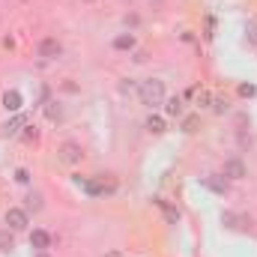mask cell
<instances>
[{"label":"cell","instance_id":"6da1fadb","mask_svg":"<svg viewBox=\"0 0 257 257\" xmlns=\"http://www.w3.org/2000/svg\"><path fill=\"white\" fill-rule=\"evenodd\" d=\"M135 93H138L141 105H147L150 111H156V108L165 105V99H168V90H165V81H162V78H147V81H141Z\"/></svg>","mask_w":257,"mask_h":257},{"label":"cell","instance_id":"7a4b0ae2","mask_svg":"<svg viewBox=\"0 0 257 257\" xmlns=\"http://www.w3.org/2000/svg\"><path fill=\"white\" fill-rule=\"evenodd\" d=\"M72 183L87 194V197H105V194L117 192V180H114V177L105 180V177H81V174H75Z\"/></svg>","mask_w":257,"mask_h":257},{"label":"cell","instance_id":"3957f363","mask_svg":"<svg viewBox=\"0 0 257 257\" xmlns=\"http://www.w3.org/2000/svg\"><path fill=\"white\" fill-rule=\"evenodd\" d=\"M36 57H42V60H57V57H63V42H60L57 36H42V39L36 42Z\"/></svg>","mask_w":257,"mask_h":257},{"label":"cell","instance_id":"277c9868","mask_svg":"<svg viewBox=\"0 0 257 257\" xmlns=\"http://www.w3.org/2000/svg\"><path fill=\"white\" fill-rule=\"evenodd\" d=\"M3 221H6V224H9V230H15V233L30 230V212H27L24 206H9V209H6V215H3Z\"/></svg>","mask_w":257,"mask_h":257},{"label":"cell","instance_id":"5b68a950","mask_svg":"<svg viewBox=\"0 0 257 257\" xmlns=\"http://www.w3.org/2000/svg\"><path fill=\"white\" fill-rule=\"evenodd\" d=\"M57 162H63V165H81V162H84L81 144H78V141H63V144L57 147Z\"/></svg>","mask_w":257,"mask_h":257},{"label":"cell","instance_id":"8992f818","mask_svg":"<svg viewBox=\"0 0 257 257\" xmlns=\"http://www.w3.org/2000/svg\"><path fill=\"white\" fill-rule=\"evenodd\" d=\"M221 174H224L230 183H239V180H245V177H248V165H245L239 156H230V159H224Z\"/></svg>","mask_w":257,"mask_h":257},{"label":"cell","instance_id":"52a82bcc","mask_svg":"<svg viewBox=\"0 0 257 257\" xmlns=\"http://www.w3.org/2000/svg\"><path fill=\"white\" fill-rule=\"evenodd\" d=\"M200 186L209 189L212 194H221V197L230 192V180L224 174H206V177H200Z\"/></svg>","mask_w":257,"mask_h":257},{"label":"cell","instance_id":"ba28073f","mask_svg":"<svg viewBox=\"0 0 257 257\" xmlns=\"http://www.w3.org/2000/svg\"><path fill=\"white\" fill-rule=\"evenodd\" d=\"M221 224H224V227H230V230H242V227H248V224H251V218H248L245 212L224 209V212H221Z\"/></svg>","mask_w":257,"mask_h":257},{"label":"cell","instance_id":"9c48e42d","mask_svg":"<svg viewBox=\"0 0 257 257\" xmlns=\"http://www.w3.org/2000/svg\"><path fill=\"white\" fill-rule=\"evenodd\" d=\"M0 105H3L6 114H18V111L24 108V96H21V90H6V93L0 96Z\"/></svg>","mask_w":257,"mask_h":257},{"label":"cell","instance_id":"30bf717a","mask_svg":"<svg viewBox=\"0 0 257 257\" xmlns=\"http://www.w3.org/2000/svg\"><path fill=\"white\" fill-rule=\"evenodd\" d=\"M51 239H54V236H51L45 227H33V230H30V248H33V251H48V248H51Z\"/></svg>","mask_w":257,"mask_h":257},{"label":"cell","instance_id":"8fae6325","mask_svg":"<svg viewBox=\"0 0 257 257\" xmlns=\"http://www.w3.org/2000/svg\"><path fill=\"white\" fill-rule=\"evenodd\" d=\"M42 111H45V120L48 123H63V117H66V111H63V102L60 99H45V105H42Z\"/></svg>","mask_w":257,"mask_h":257},{"label":"cell","instance_id":"7c38bea8","mask_svg":"<svg viewBox=\"0 0 257 257\" xmlns=\"http://www.w3.org/2000/svg\"><path fill=\"white\" fill-rule=\"evenodd\" d=\"M153 203L162 209V215H165V221H168V224H180V218H183V215H180V209H177L171 200H165V197H153Z\"/></svg>","mask_w":257,"mask_h":257},{"label":"cell","instance_id":"4fadbf2b","mask_svg":"<svg viewBox=\"0 0 257 257\" xmlns=\"http://www.w3.org/2000/svg\"><path fill=\"white\" fill-rule=\"evenodd\" d=\"M111 48H114V51H135V48H138V39H135L132 30H128V33H117V36L111 39Z\"/></svg>","mask_w":257,"mask_h":257},{"label":"cell","instance_id":"5bb4252c","mask_svg":"<svg viewBox=\"0 0 257 257\" xmlns=\"http://www.w3.org/2000/svg\"><path fill=\"white\" fill-rule=\"evenodd\" d=\"M24 209H27V212H33V215H36V212H42V209H45V194L36 192V189H33V192H27V197H24Z\"/></svg>","mask_w":257,"mask_h":257},{"label":"cell","instance_id":"9a60e30c","mask_svg":"<svg viewBox=\"0 0 257 257\" xmlns=\"http://www.w3.org/2000/svg\"><path fill=\"white\" fill-rule=\"evenodd\" d=\"M24 126H27V117H24V114H12V117L3 123V135L15 138V135H18V132H21Z\"/></svg>","mask_w":257,"mask_h":257},{"label":"cell","instance_id":"2e32d148","mask_svg":"<svg viewBox=\"0 0 257 257\" xmlns=\"http://www.w3.org/2000/svg\"><path fill=\"white\" fill-rule=\"evenodd\" d=\"M165 114L180 120V117L186 114V108H183V96H171V99H165Z\"/></svg>","mask_w":257,"mask_h":257},{"label":"cell","instance_id":"e0dca14e","mask_svg":"<svg viewBox=\"0 0 257 257\" xmlns=\"http://www.w3.org/2000/svg\"><path fill=\"white\" fill-rule=\"evenodd\" d=\"M0 251L3 254H12L15 251V230H0Z\"/></svg>","mask_w":257,"mask_h":257},{"label":"cell","instance_id":"ac0fdd59","mask_svg":"<svg viewBox=\"0 0 257 257\" xmlns=\"http://www.w3.org/2000/svg\"><path fill=\"white\" fill-rule=\"evenodd\" d=\"M144 128H147L150 135H162V132H165V117H159V114H150V117L144 120Z\"/></svg>","mask_w":257,"mask_h":257},{"label":"cell","instance_id":"d6986e66","mask_svg":"<svg viewBox=\"0 0 257 257\" xmlns=\"http://www.w3.org/2000/svg\"><path fill=\"white\" fill-rule=\"evenodd\" d=\"M209 108H212V114H227L230 111V102H227V96H215L212 93V105Z\"/></svg>","mask_w":257,"mask_h":257},{"label":"cell","instance_id":"ffe728a7","mask_svg":"<svg viewBox=\"0 0 257 257\" xmlns=\"http://www.w3.org/2000/svg\"><path fill=\"white\" fill-rule=\"evenodd\" d=\"M15 183H18V186H30V183H33L30 168H15Z\"/></svg>","mask_w":257,"mask_h":257},{"label":"cell","instance_id":"44dd1931","mask_svg":"<svg viewBox=\"0 0 257 257\" xmlns=\"http://www.w3.org/2000/svg\"><path fill=\"white\" fill-rule=\"evenodd\" d=\"M194 105H197V111L209 108V105H212V93H209V90H200V93H197V99H194Z\"/></svg>","mask_w":257,"mask_h":257},{"label":"cell","instance_id":"7402d4cb","mask_svg":"<svg viewBox=\"0 0 257 257\" xmlns=\"http://www.w3.org/2000/svg\"><path fill=\"white\" fill-rule=\"evenodd\" d=\"M245 39H248V42L257 48V18H251V21L245 24Z\"/></svg>","mask_w":257,"mask_h":257},{"label":"cell","instance_id":"603a6c76","mask_svg":"<svg viewBox=\"0 0 257 257\" xmlns=\"http://www.w3.org/2000/svg\"><path fill=\"white\" fill-rule=\"evenodd\" d=\"M236 93H239L242 99H254V96H257V87H254V84H239V87H236Z\"/></svg>","mask_w":257,"mask_h":257},{"label":"cell","instance_id":"cb8c5ba5","mask_svg":"<svg viewBox=\"0 0 257 257\" xmlns=\"http://www.w3.org/2000/svg\"><path fill=\"white\" fill-rule=\"evenodd\" d=\"M194 128H197V114H189L183 120V132H194Z\"/></svg>","mask_w":257,"mask_h":257},{"label":"cell","instance_id":"d4e9b609","mask_svg":"<svg viewBox=\"0 0 257 257\" xmlns=\"http://www.w3.org/2000/svg\"><path fill=\"white\" fill-rule=\"evenodd\" d=\"M24 138H27V141H36V138H39V128L27 123V126H24Z\"/></svg>","mask_w":257,"mask_h":257},{"label":"cell","instance_id":"484cf974","mask_svg":"<svg viewBox=\"0 0 257 257\" xmlns=\"http://www.w3.org/2000/svg\"><path fill=\"white\" fill-rule=\"evenodd\" d=\"M132 90H138V84H132V78H123L120 81V93H132Z\"/></svg>","mask_w":257,"mask_h":257},{"label":"cell","instance_id":"4316f807","mask_svg":"<svg viewBox=\"0 0 257 257\" xmlns=\"http://www.w3.org/2000/svg\"><path fill=\"white\" fill-rule=\"evenodd\" d=\"M132 60H135V63H144V60H147V54H144V51H132Z\"/></svg>","mask_w":257,"mask_h":257},{"label":"cell","instance_id":"83f0119b","mask_svg":"<svg viewBox=\"0 0 257 257\" xmlns=\"http://www.w3.org/2000/svg\"><path fill=\"white\" fill-rule=\"evenodd\" d=\"M105 257H123V251H111V254H105Z\"/></svg>","mask_w":257,"mask_h":257},{"label":"cell","instance_id":"f1b7e54d","mask_svg":"<svg viewBox=\"0 0 257 257\" xmlns=\"http://www.w3.org/2000/svg\"><path fill=\"white\" fill-rule=\"evenodd\" d=\"M33 257H51V254H48V251H36Z\"/></svg>","mask_w":257,"mask_h":257},{"label":"cell","instance_id":"f546056e","mask_svg":"<svg viewBox=\"0 0 257 257\" xmlns=\"http://www.w3.org/2000/svg\"><path fill=\"white\" fill-rule=\"evenodd\" d=\"M81 3H96V0H81Z\"/></svg>","mask_w":257,"mask_h":257}]
</instances>
